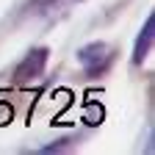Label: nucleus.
<instances>
[{"instance_id":"7ed1b4c3","label":"nucleus","mask_w":155,"mask_h":155,"mask_svg":"<svg viewBox=\"0 0 155 155\" xmlns=\"http://www.w3.org/2000/svg\"><path fill=\"white\" fill-rule=\"evenodd\" d=\"M152 39H155V17L150 14L147 22H144V28H141V33H139V39H136V47H133V64H141L144 58L150 55V50H152Z\"/></svg>"},{"instance_id":"f03ea898","label":"nucleus","mask_w":155,"mask_h":155,"mask_svg":"<svg viewBox=\"0 0 155 155\" xmlns=\"http://www.w3.org/2000/svg\"><path fill=\"white\" fill-rule=\"evenodd\" d=\"M45 67H47V47L31 50L17 67V81H33L45 72Z\"/></svg>"},{"instance_id":"f257e3e1","label":"nucleus","mask_w":155,"mask_h":155,"mask_svg":"<svg viewBox=\"0 0 155 155\" xmlns=\"http://www.w3.org/2000/svg\"><path fill=\"white\" fill-rule=\"evenodd\" d=\"M108 58H111V53H108V45H103V42H91V45L81 47V53H78V61L89 75H97L108 64Z\"/></svg>"}]
</instances>
